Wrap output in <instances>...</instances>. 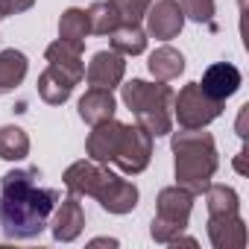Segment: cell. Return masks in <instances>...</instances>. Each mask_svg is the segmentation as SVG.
<instances>
[{
  "label": "cell",
  "mask_w": 249,
  "mask_h": 249,
  "mask_svg": "<svg viewBox=\"0 0 249 249\" xmlns=\"http://www.w3.org/2000/svg\"><path fill=\"white\" fill-rule=\"evenodd\" d=\"M117 27H120V21H117V12L111 9L108 0L106 3H94L88 9V30L94 36H111Z\"/></svg>",
  "instance_id": "cell-23"
},
{
  "label": "cell",
  "mask_w": 249,
  "mask_h": 249,
  "mask_svg": "<svg viewBox=\"0 0 249 249\" xmlns=\"http://www.w3.org/2000/svg\"><path fill=\"white\" fill-rule=\"evenodd\" d=\"M62 179L73 196H94L108 214H129L138 205V188L132 182H126L123 176L111 173L108 167H103L91 159L73 161Z\"/></svg>",
  "instance_id": "cell-2"
},
{
  "label": "cell",
  "mask_w": 249,
  "mask_h": 249,
  "mask_svg": "<svg viewBox=\"0 0 249 249\" xmlns=\"http://www.w3.org/2000/svg\"><path fill=\"white\" fill-rule=\"evenodd\" d=\"M82 226H85V211H82V202L71 194L68 199L59 202L56 208V217H53V237L62 240V243H71L82 234Z\"/></svg>",
  "instance_id": "cell-13"
},
{
  "label": "cell",
  "mask_w": 249,
  "mask_h": 249,
  "mask_svg": "<svg viewBox=\"0 0 249 249\" xmlns=\"http://www.w3.org/2000/svg\"><path fill=\"white\" fill-rule=\"evenodd\" d=\"M36 0H0V15H18V12H27Z\"/></svg>",
  "instance_id": "cell-26"
},
{
  "label": "cell",
  "mask_w": 249,
  "mask_h": 249,
  "mask_svg": "<svg viewBox=\"0 0 249 249\" xmlns=\"http://www.w3.org/2000/svg\"><path fill=\"white\" fill-rule=\"evenodd\" d=\"M30 156V138L21 126H3L0 129V159L21 161Z\"/></svg>",
  "instance_id": "cell-22"
},
{
  "label": "cell",
  "mask_w": 249,
  "mask_h": 249,
  "mask_svg": "<svg viewBox=\"0 0 249 249\" xmlns=\"http://www.w3.org/2000/svg\"><path fill=\"white\" fill-rule=\"evenodd\" d=\"M0 18H3V15H0Z\"/></svg>",
  "instance_id": "cell-28"
},
{
  "label": "cell",
  "mask_w": 249,
  "mask_h": 249,
  "mask_svg": "<svg viewBox=\"0 0 249 249\" xmlns=\"http://www.w3.org/2000/svg\"><path fill=\"white\" fill-rule=\"evenodd\" d=\"M173 114L182 129H202L211 120L223 114V103L208 97L199 82H188L176 97H173Z\"/></svg>",
  "instance_id": "cell-6"
},
{
  "label": "cell",
  "mask_w": 249,
  "mask_h": 249,
  "mask_svg": "<svg viewBox=\"0 0 249 249\" xmlns=\"http://www.w3.org/2000/svg\"><path fill=\"white\" fill-rule=\"evenodd\" d=\"M199 88H202L208 97L226 103V97H231V94L240 88V71H237L231 62H217V65H211V68L202 73Z\"/></svg>",
  "instance_id": "cell-12"
},
{
  "label": "cell",
  "mask_w": 249,
  "mask_h": 249,
  "mask_svg": "<svg viewBox=\"0 0 249 249\" xmlns=\"http://www.w3.org/2000/svg\"><path fill=\"white\" fill-rule=\"evenodd\" d=\"M38 167H18L0 179V229L9 240L38 237L59 205V191L41 188Z\"/></svg>",
  "instance_id": "cell-1"
},
{
  "label": "cell",
  "mask_w": 249,
  "mask_h": 249,
  "mask_svg": "<svg viewBox=\"0 0 249 249\" xmlns=\"http://www.w3.org/2000/svg\"><path fill=\"white\" fill-rule=\"evenodd\" d=\"M114 108H117V103L108 88H88L79 100V117L85 123H91V126H97L103 120H111Z\"/></svg>",
  "instance_id": "cell-15"
},
{
  "label": "cell",
  "mask_w": 249,
  "mask_h": 249,
  "mask_svg": "<svg viewBox=\"0 0 249 249\" xmlns=\"http://www.w3.org/2000/svg\"><path fill=\"white\" fill-rule=\"evenodd\" d=\"M120 132H123V123L120 120H103L94 126V132L88 135L85 141V153L91 161L97 164H108L114 159V150H117V141H120Z\"/></svg>",
  "instance_id": "cell-11"
},
{
  "label": "cell",
  "mask_w": 249,
  "mask_h": 249,
  "mask_svg": "<svg viewBox=\"0 0 249 249\" xmlns=\"http://www.w3.org/2000/svg\"><path fill=\"white\" fill-rule=\"evenodd\" d=\"M108 38H111V50L120 56H138L147 50V33L138 24H120Z\"/></svg>",
  "instance_id": "cell-18"
},
{
  "label": "cell",
  "mask_w": 249,
  "mask_h": 249,
  "mask_svg": "<svg viewBox=\"0 0 249 249\" xmlns=\"http://www.w3.org/2000/svg\"><path fill=\"white\" fill-rule=\"evenodd\" d=\"M120 97L126 103V108L135 114L138 126L147 129L153 138L170 135L173 129V88L164 82H144V79H132L126 85H120Z\"/></svg>",
  "instance_id": "cell-4"
},
{
  "label": "cell",
  "mask_w": 249,
  "mask_h": 249,
  "mask_svg": "<svg viewBox=\"0 0 249 249\" xmlns=\"http://www.w3.org/2000/svg\"><path fill=\"white\" fill-rule=\"evenodd\" d=\"M73 85H76V82H71V79H68L62 71H56L53 65L38 76V94H41V100L50 103V106L68 103V97L73 94Z\"/></svg>",
  "instance_id": "cell-17"
},
{
  "label": "cell",
  "mask_w": 249,
  "mask_h": 249,
  "mask_svg": "<svg viewBox=\"0 0 249 249\" xmlns=\"http://www.w3.org/2000/svg\"><path fill=\"white\" fill-rule=\"evenodd\" d=\"M27 76V56L21 50H3L0 53V94L18 88Z\"/></svg>",
  "instance_id": "cell-19"
},
{
  "label": "cell",
  "mask_w": 249,
  "mask_h": 249,
  "mask_svg": "<svg viewBox=\"0 0 249 249\" xmlns=\"http://www.w3.org/2000/svg\"><path fill=\"white\" fill-rule=\"evenodd\" d=\"M170 147L176 156V185L199 196L214 179L217 164H220L214 138L202 129H185L173 135Z\"/></svg>",
  "instance_id": "cell-3"
},
{
  "label": "cell",
  "mask_w": 249,
  "mask_h": 249,
  "mask_svg": "<svg viewBox=\"0 0 249 249\" xmlns=\"http://www.w3.org/2000/svg\"><path fill=\"white\" fill-rule=\"evenodd\" d=\"M234 170H237V173H246V150L237 153V159H234Z\"/></svg>",
  "instance_id": "cell-27"
},
{
  "label": "cell",
  "mask_w": 249,
  "mask_h": 249,
  "mask_svg": "<svg viewBox=\"0 0 249 249\" xmlns=\"http://www.w3.org/2000/svg\"><path fill=\"white\" fill-rule=\"evenodd\" d=\"M147 68H150V73H153L159 82H170V79H176V76L185 71V56H182L176 47L164 44V47H159L156 53H150Z\"/></svg>",
  "instance_id": "cell-16"
},
{
  "label": "cell",
  "mask_w": 249,
  "mask_h": 249,
  "mask_svg": "<svg viewBox=\"0 0 249 249\" xmlns=\"http://www.w3.org/2000/svg\"><path fill=\"white\" fill-rule=\"evenodd\" d=\"M150 159H153V135L147 129H141L138 123L135 126L123 123V132H120L111 164H117L126 176H138L150 167Z\"/></svg>",
  "instance_id": "cell-7"
},
{
  "label": "cell",
  "mask_w": 249,
  "mask_h": 249,
  "mask_svg": "<svg viewBox=\"0 0 249 249\" xmlns=\"http://www.w3.org/2000/svg\"><path fill=\"white\" fill-rule=\"evenodd\" d=\"M88 12L85 9H65L62 21H59V38L85 50V36H88Z\"/></svg>",
  "instance_id": "cell-20"
},
{
  "label": "cell",
  "mask_w": 249,
  "mask_h": 249,
  "mask_svg": "<svg viewBox=\"0 0 249 249\" xmlns=\"http://www.w3.org/2000/svg\"><path fill=\"white\" fill-rule=\"evenodd\" d=\"M208 240L214 249H243L246 223L240 220V214H214L208 217Z\"/></svg>",
  "instance_id": "cell-10"
},
{
  "label": "cell",
  "mask_w": 249,
  "mask_h": 249,
  "mask_svg": "<svg viewBox=\"0 0 249 249\" xmlns=\"http://www.w3.org/2000/svg\"><path fill=\"white\" fill-rule=\"evenodd\" d=\"M202 194H205L208 217H214V214H240V199H237L234 188H229V185H214V182H208V188H205Z\"/></svg>",
  "instance_id": "cell-21"
},
{
  "label": "cell",
  "mask_w": 249,
  "mask_h": 249,
  "mask_svg": "<svg viewBox=\"0 0 249 249\" xmlns=\"http://www.w3.org/2000/svg\"><path fill=\"white\" fill-rule=\"evenodd\" d=\"M111 9L117 12L120 24H141V18L147 15L153 0H108Z\"/></svg>",
  "instance_id": "cell-24"
},
{
  "label": "cell",
  "mask_w": 249,
  "mask_h": 249,
  "mask_svg": "<svg viewBox=\"0 0 249 249\" xmlns=\"http://www.w3.org/2000/svg\"><path fill=\"white\" fill-rule=\"evenodd\" d=\"M44 56H47V62L56 68V71H62L71 82H79L82 76H85V62H82V50L79 47H73V44H68V41H53L47 50H44Z\"/></svg>",
  "instance_id": "cell-14"
},
{
  "label": "cell",
  "mask_w": 249,
  "mask_h": 249,
  "mask_svg": "<svg viewBox=\"0 0 249 249\" xmlns=\"http://www.w3.org/2000/svg\"><path fill=\"white\" fill-rule=\"evenodd\" d=\"M191 208H194V194L173 185V188H164L159 194V211L153 217V226H150V234L156 243H170L176 240L185 229H188V220H191Z\"/></svg>",
  "instance_id": "cell-5"
},
{
  "label": "cell",
  "mask_w": 249,
  "mask_h": 249,
  "mask_svg": "<svg viewBox=\"0 0 249 249\" xmlns=\"http://www.w3.org/2000/svg\"><path fill=\"white\" fill-rule=\"evenodd\" d=\"M182 15L196 24H211L214 18V0H182Z\"/></svg>",
  "instance_id": "cell-25"
},
{
  "label": "cell",
  "mask_w": 249,
  "mask_h": 249,
  "mask_svg": "<svg viewBox=\"0 0 249 249\" xmlns=\"http://www.w3.org/2000/svg\"><path fill=\"white\" fill-rule=\"evenodd\" d=\"M147 36L159 38V41H170L182 33L185 27V15H182V6L176 0H159V3H150L147 9Z\"/></svg>",
  "instance_id": "cell-8"
},
{
  "label": "cell",
  "mask_w": 249,
  "mask_h": 249,
  "mask_svg": "<svg viewBox=\"0 0 249 249\" xmlns=\"http://www.w3.org/2000/svg\"><path fill=\"white\" fill-rule=\"evenodd\" d=\"M123 73H126V62H123V56L114 53V50L94 53V59L88 62V71H85L91 88H108V91L123 82Z\"/></svg>",
  "instance_id": "cell-9"
}]
</instances>
